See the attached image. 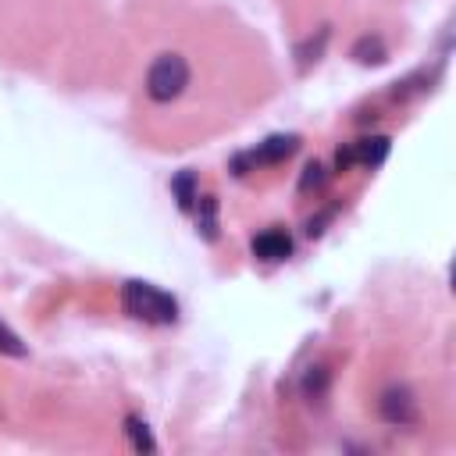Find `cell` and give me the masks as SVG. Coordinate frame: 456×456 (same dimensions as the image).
Wrapping results in <instances>:
<instances>
[{
  "mask_svg": "<svg viewBox=\"0 0 456 456\" xmlns=\"http://www.w3.org/2000/svg\"><path fill=\"white\" fill-rule=\"evenodd\" d=\"M388 157V139L385 135H370V139H360L353 142L346 153H338L342 164H363V167H374Z\"/></svg>",
  "mask_w": 456,
  "mask_h": 456,
  "instance_id": "cell-5",
  "label": "cell"
},
{
  "mask_svg": "<svg viewBox=\"0 0 456 456\" xmlns=\"http://www.w3.org/2000/svg\"><path fill=\"white\" fill-rule=\"evenodd\" d=\"M125 424H128L125 431H128V438H132V445H135V449H146V452H153V449H157V445H153V438H150V431H146V420L128 417Z\"/></svg>",
  "mask_w": 456,
  "mask_h": 456,
  "instance_id": "cell-7",
  "label": "cell"
},
{
  "mask_svg": "<svg viewBox=\"0 0 456 456\" xmlns=\"http://www.w3.org/2000/svg\"><path fill=\"white\" fill-rule=\"evenodd\" d=\"M381 417L388 420V424H413L417 420V399L410 395V388H403V385H392L385 395H381Z\"/></svg>",
  "mask_w": 456,
  "mask_h": 456,
  "instance_id": "cell-3",
  "label": "cell"
},
{
  "mask_svg": "<svg viewBox=\"0 0 456 456\" xmlns=\"http://www.w3.org/2000/svg\"><path fill=\"white\" fill-rule=\"evenodd\" d=\"M0 353H7V356H25V346H21V338L0 321Z\"/></svg>",
  "mask_w": 456,
  "mask_h": 456,
  "instance_id": "cell-8",
  "label": "cell"
},
{
  "mask_svg": "<svg viewBox=\"0 0 456 456\" xmlns=\"http://www.w3.org/2000/svg\"><path fill=\"white\" fill-rule=\"evenodd\" d=\"M253 253H256L260 260H267V264H278V260H285V256L292 253V239H289V232H281V228H267V232H260V235L253 239Z\"/></svg>",
  "mask_w": 456,
  "mask_h": 456,
  "instance_id": "cell-6",
  "label": "cell"
},
{
  "mask_svg": "<svg viewBox=\"0 0 456 456\" xmlns=\"http://www.w3.org/2000/svg\"><path fill=\"white\" fill-rule=\"evenodd\" d=\"M121 306L128 317L146 321V324H175L178 321V299L153 281H139V278L125 281L121 285Z\"/></svg>",
  "mask_w": 456,
  "mask_h": 456,
  "instance_id": "cell-1",
  "label": "cell"
},
{
  "mask_svg": "<svg viewBox=\"0 0 456 456\" xmlns=\"http://www.w3.org/2000/svg\"><path fill=\"white\" fill-rule=\"evenodd\" d=\"M189 78H192V71L182 53H160L146 71V96L153 103H171L185 93Z\"/></svg>",
  "mask_w": 456,
  "mask_h": 456,
  "instance_id": "cell-2",
  "label": "cell"
},
{
  "mask_svg": "<svg viewBox=\"0 0 456 456\" xmlns=\"http://www.w3.org/2000/svg\"><path fill=\"white\" fill-rule=\"evenodd\" d=\"M171 189L178 192V207H182V210H189V207H192V200H200V196H192V175H178Z\"/></svg>",
  "mask_w": 456,
  "mask_h": 456,
  "instance_id": "cell-9",
  "label": "cell"
},
{
  "mask_svg": "<svg viewBox=\"0 0 456 456\" xmlns=\"http://www.w3.org/2000/svg\"><path fill=\"white\" fill-rule=\"evenodd\" d=\"M296 146H299V139H296V135H271V139H264L256 150L239 153V157H235V167H239V164H246V160H253V164H274V160H285Z\"/></svg>",
  "mask_w": 456,
  "mask_h": 456,
  "instance_id": "cell-4",
  "label": "cell"
}]
</instances>
